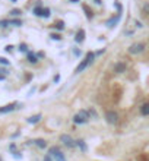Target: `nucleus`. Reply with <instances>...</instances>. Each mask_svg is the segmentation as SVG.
I'll return each mask as SVG.
<instances>
[{"label": "nucleus", "instance_id": "obj_1", "mask_svg": "<svg viewBox=\"0 0 149 161\" xmlns=\"http://www.w3.org/2000/svg\"><path fill=\"white\" fill-rule=\"evenodd\" d=\"M88 119H89V111L80 110L79 113H76V114L73 116V123H76V125H83V123L88 122Z\"/></svg>", "mask_w": 149, "mask_h": 161}, {"label": "nucleus", "instance_id": "obj_2", "mask_svg": "<svg viewBox=\"0 0 149 161\" xmlns=\"http://www.w3.org/2000/svg\"><path fill=\"white\" fill-rule=\"evenodd\" d=\"M94 57H95V54H94L92 51H89V53L85 56V59H83L79 65H78V68H76V70H75V72H76V73H79V72H82L83 69H86V68H88V65H89V63H92Z\"/></svg>", "mask_w": 149, "mask_h": 161}, {"label": "nucleus", "instance_id": "obj_3", "mask_svg": "<svg viewBox=\"0 0 149 161\" xmlns=\"http://www.w3.org/2000/svg\"><path fill=\"white\" fill-rule=\"evenodd\" d=\"M48 154L54 158V161H66V157H64V154L61 152V151L58 150L57 147H51L50 150H48Z\"/></svg>", "mask_w": 149, "mask_h": 161}, {"label": "nucleus", "instance_id": "obj_4", "mask_svg": "<svg viewBox=\"0 0 149 161\" xmlns=\"http://www.w3.org/2000/svg\"><path fill=\"white\" fill-rule=\"evenodd\" d=\"M145 50V44L143 43H135V44H132V46L129 47V53L130 54H139V53H142Z\"/></svg>", "mask_w": 149, "mask_h": 161}, {"label": "nucleus", "instance_id": "obj_5", "mask_svg": "<svg viewBox=\"0 0 149 161\" xmlns=\"http://www.w3.org/2000/svg\"><path fill=\"white\" fill-rule=\"evenodd\" d=\"M105 120H107V123H110V125H115L117 122H118V114L113 111V110H108L107 113H105Z\"/></svg>", "mask_w": 149, "mask_h": 161}, {"label": "nucleus", "instance_id": "obj_6", "mask_svg": "<svg viewBox=\"0 0 149 161\" xmlns=\"http://www.w3.org/2000/svg\"><path fill=\"white\" fill-rule=\"evenodd\" d=\"M60 141H61V142H63V145H66L67 148H73V147L76 145V141H73L72 136H70V135H66V133L60 136Z\"/></svg>", "mask_w": 149, "mask_h": 161}, {"label": "nucleus", "instance_id": "obj_7", "mask_svg": "<svg viewBox=\"0 0 149 161\" xmlns=\"http://www.w3.org/2000/svg\"><path fill=\"white\" fill-rule=\"evenodd\" d=\"M127 66L126 63H123V62H117L114 65V72L115 73H123V72H126Z\"/></svg>", "mask_w": 149, "mask_h": 161}, {"label": "nucleus", "instance_id": "obj_8", "mask_svg": "<svg viewBox=\"0 0 149 161\" xmlns=\"http://www.w3.org/2000/svg\"><path fill=\"white\" fill-rule=\"evenodd\" d=\"M16 108V104H9V105H4V107H1L0 108V113H10V111H13Z\"/></svg>", "mask_w": 149, "mask_h": 161}, {"label": "nucleus", "instance_id": "obj_9", "mask_svg": "<svg viewBox=\"0 0 149 161\" xmlns=\"http://www.w3.org/2000/svg\"><path fill=\"white\" fill-rule=\"evenodd\" d=\"M83 40H85V31H83V29H79V31L76 32L75 41H76V43H83Z\"/></svg>", "mask_w": 149, "mask_h": 161}, {"label": "nucleus", "instance_id": "obj_10", "mask_svg": "<svg viewBox=\"0 0 149 161\" xmlns=\"http://www.w3.org/2000/svg\"><path fill=\"white\" fill-rule=\"evenodd\" d=\"M40 120H41V114H34V116H31V117H28V119H26V122H28V123H31V125L38 123Z\"/></svg>", "mask_w": 149, "mask_h": 161}, {"label": "nucleus", "instance_id": "obj_11", "mask_svg": "<svg viewBox=\"0 0 149 161\" xmlns=\"http://www.w3.org/2000/svg\"><path fill=\"white\" fill-rule=\"evenodd\" d=\"M120 16H121V13H117V15H115V18H111V19H110V21L107 22V25H108V28H113V26H114L115 23L118 22Z\"/></svg>", "mask_w": 149, "mask_h": 161}, {"label": "nucleus", "instance_id": "obj_12", "mask_svg": "<svg viewBox=\"0 0 149 161\" xmlns=\"http://www.w3.org/2000/svg\"><path fill=\"white\" fill-rule=\"evenodd\" d=\"M34 144L40 148V150H44V148H47V141H44V139H35Z\"/></svg>", "mask_w": 149, "mask_h": 161}, {"label": "nucleus", "instance_id": "obj_13", "mask_svg": "<svg viewBox=\"0 0 149 161\" xmlns=\"http://www.w3.org/2000/svg\"><path fill=\"white\" fill-rule=\"evenodd\" d=\"M26 59H28V62H29V63H32V65H35V63H38V57L35 56L34 53H28V56H26Z\"/></svg>", "mask_w": 149, "mask_h": 161}, {"label": "nucleus", "instance_id": "obj_14", "mask_svg": "<svg viewBox=\"0 0 149 161\" xmlns=\"http://www.w3.org/2000/svg\"><path fill=\"white\" fill-rule=\"evenodd\" d=\"M76 145L80 148L82 152H86V144H85V141H83V139H78V141H76Z\"/></svg>", "mask_w": 149, "mask_h": 161}, {"label": "nucleus", "instance_id": "obj_15", "mask_svg": "<svg viewBox=\"0 0 149 161\" xmlns=\"http://www.w3.org/2000/svg\"><path fill=\"white\" fill-rule=\"evenodd\" d=\"M140 114L142 116H149V103L143 104V105L140 107Z\"/></svg>", "mask_w": 149, "mask_h": 161}, {"label": "nucleus", "instance_id": "obj_16", "mask_svg": "<svg viewBox=\"0 0 149 161\" xmlns=\"http://www.w3.org/2000/svg\"><path fill=\"white\" fill-rule=\"evenodd\" d=\"M43 9H44V8H41V6H37V8H34L32 13H34L35 16H43Z\"/></svg>", "mask_w": 149, "mask_h": 161}, {"label": "nucleus", "instance_id": "obj_17", "mask_svg": "<svg viewBox=\"0 0 149 161\" xmlns=\"http://www.w3.org/2000/svg\"><path fill=\"white\" fill-rule=\"evenodd\" d=\"M54 26L57 28L58 31H63V29H64V22H63V21H57V22L54 23Z\"/></svg>", "mask_w": 149, "mask_h": 161}, {"label": "nucleus", "instance_id": "obj_18", "mask_svg": "<svg viewBox=\"0 0 149 161\" xmlns=\"http://www.w3.org/2000/svg\"><path fill=\"white\" fill-rule=\"evenodd\" d=\"M50 15H51V11L48 8H44L43 9V18H50Z\"/></svg>", "mask_w": 149, "mask_h": 161}, {"label": "nucleus", "instance_id": "obj_19", "mask_svg": "<svg viewBox=\"0 0 149 161\" xmlns=\"http://www.w3.org/2000/svg\"><path fill=\"white\" fill-rule=\"evenodd\" d=\"M19 51H22V53H25V51H28V46H26L25 43H22V44H19Z\"/></svg>", "mask_w": 149, "mask_h": 161}, {"label": "nucleus", "instance_id": "obj_20", "mask_svg": "<svg viewBox=\"0 0 149 161\" xmlns=\"http://www.w3.org/2000/svg\"><path fill=\"white\" fill-rule=\"evenodd\" d=\"M0 65H3V66H9V60L4 57H0Z\"/></svg>", "mask_w": 149, "mask_h": 161}, {"label": "nucleus", "instance_id": "obj_21", "mask_svg": "<svg viewBox=\"0 0 149 161\" xmlns=\"http://www.w3.org/2000/svg\"><path fill=\"white\" fill-rule=\"evenodd\" d=\"M21 13H22V12L19 11V9H13V11H10V15H12V16H19Z\"/></svg>", "mask_w": 149, "mask_h": 161}, {"label": "nucleus", "instance_id": "obj_22", "mask_svg": "<svg viewBox=\"0 0 149 161\" xmlns=\"http://www.w3.org/2000/svg\"><path fill=\"white\" fill-rule=\"evenodd\" d=\"M12 25H15V26H21L22 25V21H19V19H13V21H10Z\"/></svg>", "mask_w": 149, "mask_h": 161}, {"label": "nucleus", "instance_id": "obj_23", "mask_svg": "<svg viewBox=\"0 0 149 161\" xmlns=\"http://www.w3.org/2000/svg\"><path fill=\"white\" fill-rule=\"evenodd\" d=\"M83 9H85V12H86V16H88V19H91V18H92V12L88 11V8H86L85 5H83Z\"/></svg>", "mask_w": 149, "mask_h": 161}, {"label": "nucleus", "instance_id": "obj_24", "mask_svg": "<svg viewBox=\"0 0 149 161\" xmlns=\"http://www.w3.org/2000/svg\"><path fill=\"white\" fill-rule=\"evenodd\" d=\"M50 37H51V40H57V41H60V40H61V37H60L58 34H51Z\"/></svg>", "mask_w": 149, "mask_h": 161}, {"label": "nucleus", "instance_id": "obj_25", "mask_svg": "<svg viewBox=\"0 0 149 161\" xmlns=\"http://www.w3.org/2000/svg\"><path fill=\"white\" fill-rule=\"evenodd\" d=\"M9 23H10L9 21H1V22H0V26H1V28H6Z\"/></svg>", "mask_w": 149, "mask_h": 161}, {"label": "nucleus", "instance_id": "obj_26", "mask_svg": "<svg viewBox=\"0 0 149 161\" xmlns=\"http://www.w3.org/2000/svg\"><path fill=\"white\" fill-rule=\"evenodd\" d=\"M4 50H6V51H9V53H10L12 50H13V46H6V47H4Z\"/></svg>", "mask_w": 149, "mask_h": 161}, {"label": "nucleus", "instance_id": "obj_27", "mask_svg": "<svg viewBox=\"0 0 149 161\" xmlns=\"http://www.w3.org/2000/svg\"><path fill=\"white\" fill-rule=\"evenodd\" d=\"M0 75H4V76H6V75H7V70L6 69H0Z\"/></svg>", "mask_w": 149, "mask_h": 161}, {"label": "nucleus", "instance_id": "obj_28", "mask_svg": "<svg viewBox=\"0 0 149 161\" xmlns=\"http://www.w3.org/2000/svg\"><path fill=\"white\" fill-rule=\"evenodd\" d=\"M44 161H53V160H51V155H50V154H48V155H46V157H44Z\"/></svg>", "mask_w": 149, "mask_h": 161}, {"label": "nucleus", "instance_id": "obj_29", "mask_svg": "<svg viewBox=\"0 0 149 161\" xmlns=\"http://www.w3.org/2000/svg\"><path fill=\"white\" fill-rule=\"evenodd\" d=\"M136 26H138V28H142V26H143V25H142V22H139V21H136Z\"/></svg>", "mask_w": 149, "mask_h": 161}, {"label": "nucleus", "instance_id": "obj_30", "mask_svg": "<svg viewBox=\"0 0 149 161\" xmlns=\"http://www.w3.org/2000/svg\"><path fill=\"white\" fill-rule=\"evenodd\" d=\"M58 79H60V75H56V76H54V82H57Z\"/></svg>", "mask_w": 149, "mask_h": 161}, {"label": "nucleus", "instance_id": "obj_31", "mask_svg": "<svg viewBox=\"0 0 149 161\" xmlns=\"http://www.w3.org/2000/svg\"><path fill=\"white\" fill-rule=\"evenodd\" d=\"M95 3H97V5H101V3H103V0H95Z\"/></svg>", "mask_w": 149, "mask_h": 161}, {"label": "nucleus", "instance_id": "obj_32", "mask_svg": "<svg viewBox=\"0 0 149 161\" xmlns=\"http://www.w3.org/2000/svg\"><path fill=\"white\" fill-rule=\"evenodd\" d=\"M72 3H78V2H80V0H70Z\"/></svg>", "mask_w": 149, "mask_h": 161}, {"label": "nucleus", "instance_id": "obj_33", "mask_svg": "<svg viewBox=\"0 0 149 161\" xmlns=\"http://www.w3.org/2000/svg\"><path fill=\"white\" fill-rule=\"evenodd\" d=\"M12 2H13V3H15V2H16V0H12Z\"/></svg>", "mask_w": 149, "mask_h": 161}, {"label": "nucleus", "instance_id": "obj_34", "mask_svg": "<svg viewBox=\"0 0 149 161\" xmlns=\"http://www.w3.org/2000/svg\"><path fill=\"white\" fill-rule=\"evenodd\" d=\"M0 161H1V160H0Z\"/></svg>", "mask_w": 149, "mask_h": 161}]
</instances>
